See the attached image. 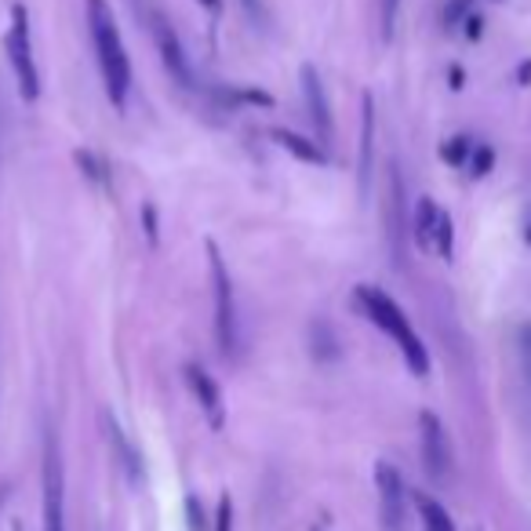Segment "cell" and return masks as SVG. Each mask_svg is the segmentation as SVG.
Returning <instances> with one entry per match:
<instances>
[{
  "label": "cell",
  "mask_w": 531,
  "mask_h": 531,
  "mask_svg": "<svg viewBox=\"0 0 531 531\" xmlns=\"http://www.w3.org/2000/svg\"><path fill=\"white\" fill-rule=\"evenodd\" d=\"M84 15H88L91 48H95V62H99L106 99L113 102V110H124L131 91V59H128V48H124L121 30H117V19H113V8L106 0H88Z\"/></svg>",
  "instance_id": "1"
},
{
  "label": "cell",
  "mask_w": 531,
  "mask_h": 531,
  "mask_svg": "<svg viewBox=\"0 0 531 531\" xmlns=\"http://www.w3.org/2000/svg\"><path fill=\"white\" fill-rule=\"evenodd\" d=\"M353 302L361 306V313L368 317L375 328H382L386 335H390L393 342H397V350H401L404 364H408L415 375H430V353H426V346H422V339L415 335V328H411V321L404 317V310L397 306V302L386 295L382 288H371V284H357V291H353Z\"/></svg>",
  "instance_id": "2"
},
{
  "label": "cell",
  "mask_w": 531,
  "mask_h": 531,
  "mask_svg": "<svg viewBox=\"0 0 531 531\" xmlns=\"http://www.w3.org/2000/svg\"><path fill=\"white\" fill-rule=\"evenodd\" d=\"M208 248V270H211V288H215V342L219 353L230 361L241 350V324H237V299H233V281L226 270V259L215 241L204 244Z\"/></svg>",
  "instance_id": "3"
},
{
  "label": "cell",
  "mask_w": 531,
  "mask_h": 531,
  "mask_svg": "<svg viewBox=\"0 0 531 531\" xmlns=\"http://www.w3.org/2000/svg\"><path fill=\"white\" fill-rule=\"evenodd\" d=\"M8 62L19 84L22 102L41 99V70L33 59V33H30V11L22 4H11V26H8Z\"/></svg>",
  "instance_id": "4"
},
{
  "label": "cell",
  "mask_w": 531,
  "mask_h": 531,
  "mask_svg": "<svg viewBox=\"0 0 531 531\" xmlns=\"http://www.w3.org/2000/svg\"><path fill=\"white\" fill-rule=\"evenodd\" d=\"M142 19L150 26V37H153V44H157V51H161V62H164V70L171 73V81L182 84V88H197L193 66H190V59H186V51H182L179 33H175V26L168 22V15L157 8H142Z\"/></svg>",
  "instance_id": "5"
},
{
  "label": "cell",
  "mask_w": 531,
  "mask_h": 531,
  "mask_svg": "<svg viewBox=\"0 0 531 531\" xmlns=\"http://www.w3.org/2000/svg\"><path fill=\"white\" fill-rule=\"evenodd\" d=\"M44 531H66V477L55 433L44 437Z\"/></svg>",
  "instance_id": "6"
},
{
  "label": "cell",
  "mask_w": 531,
  "mask_h": 531,
  "mask_svg": "<svg viewBox=\"0 0 531 531\" xmlns=\"http://www.w3.org/2000/svg\"><path fill=\"white\" fill-rule=\"evenodd\" d=\"M375 488H379V517L386 531H408V488L390 462H375Z\"/></svg>",
  "instance_id": "7"
},
{
  "label": "cell",
  "mask_w": 531,
  "mask_h": 531,
  "mask_svg": "<svg viewBox=\"0 0 531 531\" xmlns=\"http://www.w3.org/2000/svg\"><path fill=\"white\" fill-rule=\"evenodd\" d=\"M419 444H422V466H426V473L437 484H444L451 477V444H448V433H444V422L433 411H422L419 415Z\"/></svg>",
  "instance_id": "8"
},
{
  "label": "cell",
  "mask_w": 531,
  "mask_h": 531,
  "mask_svg": "<svg viewBox=\"0 0 531 531\" xmlns=\"http://www.w3.org/2000/svg\"><path fill=\"white\" fill-rule=\"evenodd\" d=\"M302 99H306L310 121H313V128H317V139L328 146L331 131H335V124H331V102H328V91H324L321 73H317V66H310V62L302 66Z\"/></svg>",
  "instance_id": "9"
},
{
  "label": "cell",
  "mask_w": 531,
  "mask_h": 531,
  "mask_svg": "<svg viewBox=\"0 0 531 531\" xmlns=\"http://www.w3.org/2000/svg\"><path fill=\"white\" fill-rule=\"evenodd\" d=\"M182 379H186V386H190L193 401L204 408V415H208L211 426H215V430H222V422H226V404H222L219 382L211 379L201 364H186V368H182Z\"/></svg>",
  "instance_id": "10"
},
{
  "label": "cell",
  "mask_w": 531,
  "mask_h": 531,
  "mask_svg": "<svg viewBox=\"0 0 531 531\" xmlns=\"http://www.w3.org/2000/svg\"><path fill=\"white\" fill-rule=\"evenodd\" d=\"M386 233H390L393 255L401 262L404 255V182L397 164H390V175H386Z\"/></svg>",
  "instance_id": "11"
},
{
  "label": "cell",
  "mask_w": 531,
  "mask_h": 531,
  "mask_svg": "<svg viewBox=\"0 0 531 531\" xmlns=\"http://www.w3.org/2000/svg\"><path fill=\"white\" fill-rule=\"evenodd\" d=\"M270 135L281 150L295 153L302 164H317V168L328 164V150H324V142H313V139H306V135H299V131H284V128H273Z\"/></svg>",
  "instance_id": "12"
},
{
  "label": "cell",
  "mask_w": 531,
  "mask_h": 531,
  "mask_svg": "<svg viewBox=\"0 0 531 531\" xmlns=\"http://www.w3.org/2000/svg\"><path fill=\"white\" fill-rule=\"evenodd\" d=\"M102 430H106V441L113 444V451H117V459H121V466L128 470L131 481H139L142 477V459L139 451H135V444L124 437V430L117 426V419H113L110 411H102Z\"/></svg>",
  "instance_id": "13"
},
{
  "label": "cell",
  "mask_w": 531,
  "mask_h": 531,
  "mask_svg": "<svg viewBox=\"0 0 531 531\" xmlns=\"http://www.w3.org/2000/svg\"><path fill=\"white\" fill-rule=\"evenodd\" d=\"M437 222H441V208L433 204V197H419V204H415V219H411V233H415V241H419L422 251L433 248Z\"/></svg>",
  "instance_id": "14"
},
{
  "label": "cell",
  "mask_w": 531,
  "mask_h": 531,
  "mask_svg": "<svg viewBox=\"0 0 531 531\" xmlns=\"http://www.w3.org/2000/svg\"><path fill=\"white\" fill-rule=\"evenodd\" d=\"M411 502H415L419 521H422V528H426V531H455V521H451L448 510H444V506L433 499V495H426V491H415V495H411Z\"/></svg>",
  "instance_id": "15"
},
{
  "label": "cell",
  "mask_w": 531,
  "mask_h": 531,
  "mask_svg": "<svg viewBox=\"0 0 531 531\" xmlns=\"http://www.w3.org/2000/svg\"><path fill=\"white\" fill-rule=\"evenodd\" d=\"M371 135H375V106L371 95H364V124H361V190L368 193L371 182Z\"/></svg>",
  "instance_id": "16"
},
{
  "label": "cell",
  "mask_w": 531,
  "mask_h": 531,
  "mask_svg": "<svg viewBox=\"0 0 531 531\" xmlns=\"http://www.w3.org/2000/svg\"><path fill=\"white\" fill-rule=\"evenodd\" d=\"M470 153H473V142L466 135H455V139H448L441 146V161L451 164V168H462V164L470 161Z\"/></svg>",
  "instance_id": "17"
},
{
  "label": "cell",
  "mask_w": 531,
  "mask_h": 531,
  "mask_svg": "<svg viewBox=\"0 0 531 531\" xmlns=\"http://www.w3.org/2000/svg\"><path fill=\"white\" fill-rule=\"evenodd\" d=\"M375 11H379V33H382V41H393V30H397V11H401V0H375Z\"/></svg>",
  "instance_id": "18"
},
{
  "label": "cell",
  "mask_w": 531,
  "mask_h": 531,
  "mask_svg": "<svg viewBox=\"0 0 531 531\" xmlns=\"http://www.w3.org/2000/svg\"><path fill=\"white\" fill-rule=\"evenodd\" d=\"M433 248H437L441 259H451V251H455V222H451V215H444V211H441V222H437Z\"/></svg>",
  "instance_id": "19"
},
{
  "label": "cell",
  "mask_w": 531,
  "mask_h": 531,
  "mask_svg": "<svg viewBox=\"0 0 531 531\" xmlns=\"http://www.w3.org/2000/svg\"><path fill=\"white\" fill-rule=\"evenodd\" d=\"M491 168H495V150H491L488 142H481V146L470 153V175L473 179H484V175H491Z\"/></svg>",
  "instance_id": "20"
},
{
  "label": "cell",
  "mask_w": 531,
  "mask_h": 531,
  "mask_svg": "<svg viewBox=\"0 0 531 531\" xmlns=\"http://www.w3.org/2000/svg\"><path fill=\"white\" fill-rule=\"evenodd\" d=\"M470 11H473V0H448V4H444V30H455V26H459V22H466L470 19Z\"/></svg>",
  "instance_id": "21"
},
{
  "label": "cell",
  "mask_w": 531,
  "mask_h": 531,
  "mask_svg": "<svg viewBox=\"0 0 531 531\" xmlns=\"http://www.w3.org/2000/svg\"><path fill=\"white\" fill-rule=\"evenodd\" d=\"M77 164L84 168V175H88L91 182H99V186H106V164L95 157V153H77Z\"/></svg>",
  "instance_id": "22"
},
{
  "label": "cell",
  "mask_w": 531,
  "mask_h": 531,
  "mask_svg": "<svg viewBox=\"0 0 531 531\" xmlns=\"http://www.w3.org/2000/svg\"><path fill=\"white\" fill-rule=\"evenodd\" d=\"M215 531H233V499L219 495V510H215Z\"/></svg>",
  "instance_id": "23"
},
{
  "label": "cell",
  "mask_w": 531,
  "mask_h": 531,
  "mask_svg": "<svg viewBox=\"0 0 531 531\" xmlns=\"http://www.w3.org/2000/svg\"><path fill=\"white\" fill-rule=\"evenodd\" d=\"M186 517H190V531H204V513H201V502L193 499H186Z\"/></svg>",
  "instance_id": "24"
},
{
  "label": "cell",
  "mask_w": 531,
  "mask_h": 531,
  "mask_svg": "<svg viewBox=\"0 0 531 531\" xmlns=\"http://www.w3.org/2000/svg\"><path fill=\"white\" fill-rule=\"evenodd\" d=\"M481 33H484V19L481 15H470V19H466V37H470V41H481Z\"/></svg>",
  "instance_id": "25"
},
{
  "label": "cell",
  "mask_w": 531,
  "mask_h": 531,
  "mask_svg": "<svg viewBox=\"0 0 531 531\" xmlns=\"http://www.w3.org/2000/svg\"><path fill=\"white\" fill-rule=\"evenodd\" d=\"M521 353H524V364H528V375H531V324L521 328Z\"/></svg>",
  "instance_id": "26"
},
{
  "label": "cell",
  "mask_w": 531,
  "mask_h": 531,
  "mask_svg": "<svg viewBox=\"0 0 531 531\" xmlns=\"http://www.w3.org/2000/svg\"><path fill=\"white\" fill-rule=\"evenodd\" d=\"M241 4H244V11H248L251 19H259L262 15V0H241Z\"/></svg>",
  "instance_id": "27"
},
{
  "label": "cell",
  "mask_w": 531,
  "mask_h": 531,
  "mask_svg": "<svg viewBox=\"0 0 531 531\" xmlns=\"http://www.w3.org/2000/svg\"><path fill=\"white\" fill-rule=\"evenodd\" d=\"M517 81H521V84H531V62H524L521 70H517Z\"/></svg>",
  "instance_id": "28"
},
{
  "label": "cell",
  "mask_w": 531,
  "mask_h": 531,
  "mask_svg": "<svg viewBox=\"0 0 531 531\" xmlns=\"http://www.w3.org/2000/svg\"><path fill=\"white\" fill-rule=\"evenodd\" d=\"M201 4L211 11V15H219V11H222V0H201Z\"/></svg>",
  "instance_id": "29"
},
{
  "label": "cell",
  "mask_w": 531,
  "mask_h": 531,
  "mask_svg": "<svg viewBox=\"0 0 531 531\" xmlns=\"http://www.w3.org/2000/svg\"><path fill=\"white\" fill-rule=\"evenodd\" d=\"M8 495H11V484L4 481V484H0V510H4V502H8Z\"/></svg>",
  "instance_id": "30"
},
{
  "label": "cell",
  "mask_w": 531,
  "mask_h": 531,
  "mask_svg": "<svg viewBox=\"0 0 531 531\" xmlns=\"http://www.w3.org/2000/svg\"><path fill=\"white\" fill-rule=\"evenodd\" d=\"M524 237H528V244H531V219H528V233H524Z\"/></svg>",
  "instance_id": "31"
},
{
  "label": "cell",
  "mask_w": 531,
  "mask_h": 531,
  "mask_svg": "<svg viewBox=\"0 0 531 531\" xmlns=\"http://www.w3.org/2000/svg\"><path fill=\"white\" fill-rule=\"evenodd\" d=\"M11 531H22V524H19V521H15V524H11Z\"/></svg>",
  "instance_id": "32"
}]
</instances>
